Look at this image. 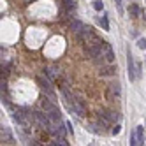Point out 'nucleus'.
<instances>
[{
  "mask_svg": "<svg viewBox=\"0 0 146 146\" xmlns=\"http://www.w3.org/2000/svg\"><path fill=\"white\" fill-rule=\"evenodd\" d=\"M93 35H95V34H93V30H92L90 27H86V25H85L81 32H79V34H76V39L79 40L81 44H86V42H88V40H90Z\"/></svg>",
  "mask_w": 146,
  "mask_h": 146,
  "instance_id": "1",
  "label": "nucleus"
},
{
  "mask_svg": "<svg viewBox=\"0 0 146 146\" xmlns=\"http://www.w3.org/2000/svg\"><path fill=\"white\" fill-rule=\"evenodd\" d=\"M42 109L49 114V116H53V118H60V109L55 106L51 100H42Z\"/></svg>",
  "mask_w": 146,
  "mask_h": 146,
  "instance_id": "2",
  "label": "nucleus"
},
{
  "mask_svg": "<svg viewBox=\"0 0 146 146\" xmlns=\"http://www.w3.org/2000/svg\"><path fill=\"white\" fill-rule=\"evenodd\" d=\"M69 104H70V109L74 114H78V116H85L86 114V109H85L81 100H69Z\"/></svg>",
  "mask_w": 146,
  "mask_h": 146,
  "instance_id": "3",
  "label": "nucleus"
},
{
  "mask_svg": "<svg viewBox=\"0 0 146 146\" xmlns=\"http://www.w3.org/2000/svg\"><path fill=\"white\" fill-rule=\"evenodd\" d=\"M102 53H104V56H106L108 64H113V62H114V53H113V48H111L108 42H104V44H102Z\"/></svg>",
  "mask_w": 146,
  "mask_h": 146,
  "instance_id": "4",
  "label": "nucleus"
},
{
  "mask_svg": "<svg viewBox=\"0 0 146 146\" xmlns=\"http://www.w3.org/2000/svg\"><path fill=\"white\" fill-rule=\"evenodd\" d=\"M135 78H137V70H135V62L132 58V55L129 53V79L134 81Z\"/></svg>",
  "mask_w": 146,
  "mask_h": 146,
  "instance_id": "5",
  "label": "nucleus"
},
{
  "mask_svg": "<svg viewBox=\"0 0 146 146\" xmlns=\"http://www.w3.org/2000/svg\"><path fill=\"white\" fill-rule=\"evenodd\" d=\"M116 67H114V65H106V64H104V65H100V76H114V74H116Z\"/></svg>",
  "mask_w": 146,
  "mask_h": 146,
  "instance_id": "6",
  "label": "nucleus"
},
{
  "mask_svg": "<svg viewBox=\"0 0 146 146\" xmlns=\"http://www.w3.org/2000/svg\"><path fill=\"white\" fill-rule=\"evenodd\" d=\"M62 5L65 7L67 13H74L76 11V2L74 0H62Z\"/></svg>",
  "mask_w": 146,
  "mask_h": 146,
  "instance_id": "7",
  "label": "nucleus"
},
{
  "mask_svg": "<svg viewBox=\"0 0 146 146\" xmlns=\"http://www.w3.org/2000/svg\"><path fill=\"white\" fill-rule=\"evenodd\" d=\"M83 27H85V25H83L81 21H78V19H74V21L70 23V30H72L74 34H79L81 30H83Z\"/></svg>",
  "mask_w": 146,
  "mask_h": 146,
  "instance_id": "8",
  "label": "nucleus"
},
{
  "mask_svg": "<svg viewBox=\"0 0 146 146\" xmlns=\"http://www.w3.org/2000/svg\"><path fill=\"white\" fill-rule=\"evenodd\" d=\"M135 135H137L139 144H144V127H143V125H139V127L135 129Z\"/></svg>",
  "mask_w": 146,
  "mask_h": 146,
  "instance_id": "9",
  "label": "nucleus"
},
{
  "mask_svg": "<svg viewBox=\"0 0 146 146\" xmlns=\"http://www.w3.org/2000/svg\"><path fill=\"white\" fill-rule=\"evenodd\" d=\"M109 90H111L116 97H120V93H121V85H120V83H111V85H109Z\"/></svg>",
  "mask_w": 146,
  "mask_h": 146,
  "instance_id": "10",
  "label": "nucleus"
},
{
  "mask_svg": "<svg viewBox=\"0 0 146 146\" xmlns=\"http://www.w3.org/2000/svg\"><path fill=\"white\" fill-rule=\"evenodd\" d=\"M104 116H106L109 121H116V120L120 118V114L114 113V111H104Z\"/></svg>",
  "mask_w": 146,
  "mask_h": 146,
  "instance_id": "11",
  "label": "nucleus"
},
{
  "mask_svg": "<svg viewBox=\"0 0 146 146\" xmlns=\"http://www.w3.org/2000/svg\"><path fill=\"white\" fill-rule=\"evenodd\" d=\"M129 13H130V16L132 18H137L139 14H141V9L135 5V4H130V7H129Z\"/></svg>",
  "mask_w": 146,
  "mask_h": 146,
  "instance_id": "12",
  "label": "nucleus"
},
{
  "mask_svg": "<svg viewBox=\"0 0 146 146\" xmlns=\"http://www.w3.org/2000/svg\"><path fill=\"white\" fill-rule=\"evenodd\" d=\"M99 23L102 25V28H104V30H109V23H108V18H106V16H102V18L99 19Z\"/></svg>",
  "mask_w": 146,
  "mask_h": 146,
  "instance_id": "13",
  "label": "nucleus"
},
{
  "mask_svg": "<svg viewBox=\"0 0 146 146\" xmlns=\"http://www.w3.org/2000/svg\"><path fill=\"white\" fill-rule=\"evenodd\" d=\"M102 0H93V9H95V11H102Z\"/></svg>",
  "mask_w": 146,
  "mask_h": 146,
  "instance_id": "14",
  "label": "nucleus"
},
{
  "mask_svg": "<svg viewBox=\"0 0 146 146\" xmlns=\"http://www.w3.org/2000/svg\"><path fill=\"white\" fill-rule=\"evenodd\" d=\"M137 46H139L141 49H146V39H139V40H137Z\"/></svg>",
  "mask_w": 146,
  "mask_h": 146,
  "instance_id": "15",
  "label": "nucleus"
},
{
  "mask_svg": "<svg viewBox=\"0 0 146 146\" xmlns=\"http://www.w3.org/2000/svg\"><path fill=\"white\" fill-rule=\"evenodd\" d=\"M106 95H108V99H109V100H114V99H116V95H114V93H113L109 88H108V92H106Z\"/></svg>",
  "mask_w": 146,
  "mask_h": 146,
  "instance_id": "16",
  "label": "nucleus"
},
{
  "mask_svg": "<svg viewBox=\"0 0 146 146\" xmlns=\"http://www.w3.org/2000/svg\"><path fill=\"white\" fill-rule=\"evenodd\" d=\"M114 4H116V7H118V11L121 13L123 9H121V0H114Z\"/></svg>",
  "mask_w": 146,
  "mask_h": 146,
  "instance_id": "17",
  "label": "nucleus"
},
{
  "mask_svg": "<svg viewBox=\"0 0 146 146\" xmlns=\"http://www.w3.org/2000/svg\"><path fill=\"white\" fill-rule=\"evenodd\" d=\"M120 130H121V127H120V125H116V127H114V129H113V134H114V135H116V134H120Z\"/></svg>",
  "mask_w": 146,
  "mask_h": 146,
  "instance_id": "18",
  "label": "nucleus"
}]
</instances>
